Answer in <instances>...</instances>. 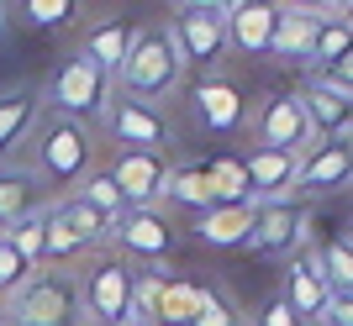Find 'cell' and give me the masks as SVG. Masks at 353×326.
<instances>
[{
	"instance_id": "1",
	"label": "cell",
	"mask_w": 353,
	"mask_h": 326,
	"mask_svg": "<svg viewBox=\"0 0 353 326\" xmlns=\"http://www.w3.org/2000/svg\"><path fill=\"white\" fill-rule=\"evenodd\" d=\"M6 326H85L79 316V274L74 268H37L11 300H0Z\"/></svg>"
},
{
	"instance_id": "2",
	"label": "cell",
	"mask_w": 353,
	"mask_h": 326,
	"mask_svg": "<svg viewBox=\"0 0 353 326\" xmlns=\"http://www.w3.org/2000/svg\"><path fill=\"white\" fill-rule=\"evenodd\" d=\"M95 169V137H90L85 121L53 116L37 127V153H32V179H43L53 190H74L79 179Z\"/></svg>"
},
{
	"instance_id": "3",
	"label": "cell",
	"mask_w": 353,
	"mask_h": 326,
	"mask_svg": "<svg viewBox=\"0 0 353 326\" xmlns=\"http://www.w3.org/2000/svg\"><path fill=\"white\" fill-rule=\"evenodd\" d=\"M179 79H185V58H179L169 27H163V32L143 27L137 47L127 53V63H121V74H117V95L153 105V100H163V95H174Z\"/></svg>"
},
{
	"instance_id": "4",
	"label": "cell",
	"mask_w": 353,
	"mask_h": 326,
	"mask_svg": "<svg viewBox=\"0 0 353 326\" xmlns=\"http://www.w3.org/2000/svg\"><path fill=\"white\" fill-rule=\"evenodd\" d=\"M137 274L121 252H101L79 268V316L85 326H117L132 316V295H137Z\"/></svg>"
},
{
	"instance_id": "5",
	"label": "cell",
	"mask_w": 353,
	"mask_h": 326,
	"mask_svg": "<svg viewBox=\"0 0 353 326\" xmlns=\"http://www.w3.org/2000/svg\"><path fill=\"white\" fill-rule=\"evenodd\" d=\"M117 95V79L95 69L90 58H69L59 74L48 79V105H53V116H69V121H105V105Z\"/></svg>"
},
{
	"instance_id": "6",
	"label": "cell",
	"mask_w": 353,
	"mask_h": 326,
	"mask_svg": "<svg viewBox=\"0 0 353 326\" xmlns=\"http://www.w3.org/2000/svg\"><path fill=\"white\" fill-rule=\"evenodd\" d=\"M111 242H117V252H121L132 268H153V263H163V258L174 252L179 232H174V221H169L163 210L143 206V210H121V216H117Z\"/></svg>"
},
{
	"instance_id": "7",
	"label": "cell",
	"mask_w": 353,
	"mask_h": 326,
	"mask_svg": "<svg viewBox=\"0 0 353 326\" xmlns=\"http://www.w3.org/2000/svg\"><path fill=\"white\" fill-rule=\"evenodd\" d=\"M105 174L117 179L121 206H127V210H143V206H159V200H163V184H169V158H163V153H153V148H121L117 163H111Z\"/></svg>"
},
{
	"instance_id": "8",
	"label": "cell",
	"mask_w": 353,
	"mask_h": 326,
	"mask_svg": "<svg viewBox=\"0 0 353 326\" xmlns=\"http://www.w3.org/2000/svg\"><path fill=\"white\" fill-rule=\"evenodd\" d=\"M259 148H280V153H311L316 148V127H311L301 95H269L259 111Z\"/></svg>"
},
{
	"instance_id": "9",
	"label": "cell",
	"mask_w": 353,
	"mask_h": 326,
	"mask_svg": "<svg viewBox=\"0 0 353 326\" xmlns=\"http://www.w3.org/2000/svg\"><path fill=\"white\" fill-rule=\"evenodd\" d=\"M105 127H111V137H117L121 148H153V153L169 148V127H163V116L153 111V105H143V100H127V95H111V105H105Z\"/></svg>"
},
{
	"instance_id": "10",
	"label": "cell",
	"mask_w": 353,
	"mask_h": 326,
	"mask_svg": "<svg viewBox=\"0 0 353 326\" xmlns=\"http://www.w3.org/2000/svg\"><path fill=\"white\" fill-rule=\"evenodd\" d=\"M306 237V216L290 206V200H264L253 210V232H248V248L253 252H295Z\"/></svg>"
},
{
	"instance_id": "11",
	"label": "cell",
	"mask_w": 353,
	"mask_h": 326,
	"mask_svg": "<svg viewBox=\"0 0 353 326\" xmlns=\"http://www.w3.org/2000/svg\"><path fill=\"white\" fill-rule=\"evenodd\" d=\"M169 37H174V47H179L185 63H211V58H221V47H227V16L190 11V6H185V11L174 16Z\"/></svg>"
},
{
	"instance_id": "12",
	"label": "cell",
	"mask_w": 353,
	"mask_h": 326,
	"mask_svg": "<svg viewBox=\"0 0 353 326\" xmlns=\"http://www.w3.org/2000/svg\"><path fill=\"white\" fill-rule=\"evenodd\" d=\"M295 169H301V158H295V153L253 148L248 158H243V174H248L253 206H264V200H285V190H295Z\"/></svg>"
},
{
	"instance_id": "13",
	"label": "cell",
	"mask_w": 353,
	"mask_h": 326,
	"mask_svg": "<svg viewBox=\"0 0 353 326\" xmlns=\"http://www.w3.org/2000/svg\"><path fill=\"white\" fill-rule=\"evenodd\" d=\"M353 179V142H316L311 153H301L295 184L301 190H343Z\"/></svg>"
},
{
	"instance_id": "14",
	"label": "cell",
	"mask_w": 353,
	"mask_h": 326,
	"mask_svg": "<svg viewBox=\"0 0 353 326\" xmlns=\"http://www.w3.org/2000/svg\"><path fill=\"white\" fill-rule=\"evenodd\" d=\"M280 300L290 305L295 316H306V321H316V316H322V305L332 300V290H327V279H322V268H316V258H311V252H301V258H290V263H285V290H280Z\"/></svg>"
},
{
	"instance_id": "15",
	"label": "cell",
	"mask_w": 353,
	"mask_h": 326,
	"mask_svg": "<svg viewBox=\"0 0 353 326\" xmlns=\"http://www.w3.org/2000/svg\"><path fill=\"white\" fill-rule=\"evenodd\" d=\"M137 37H143V27H132V21H101V27L85 32V47H79V58H90L95 69H105V74L117 79L121 63H127V53L137 47Z\"/></svg>"
},
{
	"instance_id": "16",
	"label": "cell",
	"mask_w": 353,
	"mask_h": 326,
	"mask_svg": "<svg viewBox=\"0 0 353 326\" xmlns=\"http://www.w3.org/2000/svg\"><path fill=\"white\" fill-rule=\"evenodd\" d=\"M274 21H280V11L269 0H237L232 11H227V43L243 47V53H269Z\"/></svg>"
},
{
	"instance_id": "17",
	"label": "cell",
	"mask_w": 353,
	"mask_h": 326,
	"mask_svg": "<svg viewBox=\"0 0 353 326\" xmlns=\"http://www.w3.org/2000/svg\"><path fill=\"white\" fill-rule=\"evenodd\" d=\"M253 210L259 206H211V210H201V216H195V242H206V248H237V242H248Z\"/></svg>"
},
{
	"instance_id": "18",
	"label": "cell",
	"mask_w": 353,
	"mask_h": 326,
	"mask_svg": "<svg viewBox=\"0 0 353 326\" xmlns=\"http://www.w3.org/2000/svg\"><path fill=\"white\" fill-rule=\"evenodd\" d=\"M195 116H201L206 132H232L237 121H243V95H237V85L206 79V85L195 89Z\"/></svg>"
},
{
	"instance_id": "19",
	"label": "cell",
	"mask_w": 353,
	"mask_h": 326,
	"mask_svg": "<svg viewBox=\"0 0 353 326\" xmlns=\"http://www.w3.org/2000/svg\"><path fill=\"white\" fill-rule=\"evenodd\" d=\"M301 105H306V116H311V127H316V137L327 132L332 142H338V137L353 132V105L343 100V95H332L327 85H316V79H311V89L301 95Z\"/></svg>"
},
{
	"instance_id": "20",
	"label": "cell",
	"mask_w": 353,
	"mask_h": 326,
	"mask_svg": "<svg viewBox=\"0 0 353 326\" xmlns=\"http://www.w3.org/2000/svg\"><path fill=\"white\" fill-rule=\"evenodd\" d=\"M195 305H201V284L190 279H159V295H153V326H190Z\"/></svg>"
},
{
	"instance_id": "21",
	"label": "cell",
	"mask_w": 353,
	"mask_h": 326,
	"mask_svg": "<svg viewBox=\"0 0 353 326\" xmlns=\"http://www.w3.org/2000/svg\"><path fill=\"white\" fill-rule=\"evenodd\" d=\"M316 21L322 16H306V11H280L274 21V37H269V53L274 58H311V37H316Z\"/></svg>"
},
{
	"instance_id": "22",
	"label": "cell",
	"mask_w": 353,
	"mask_h": 326,
	"mask_svg": "<svg viewBox=\"0 0 353 326\" xmlns=\"http://www.w3.org/2000/svg\"><path fill=\"white\" fill-rule=\"evenodd\" d=\"M37 127V95L32 89H6L0 95V158Z\"/></svg>"
},
{
	"instance_id": "23",
	"label": "cell",
	"mask_w": 353,
	"mask_h": 326,
	"mask_svg": "<svg viewBox=\"0 0 353 326\" xmlns=\"http://www.w3.org/2000/svg\"><path fill=\"white\" fill-rule=\"evenodd\" d=\"M32 184H37V179H32L27 169H16V163L0 169V232L37 210V190H32Z\"/></svg>"
},
{
	"instance_id": "24",
	"label": "cell",
	"mask_w": 353,
	"mask_h": 326,
	"mask_svg": "<svg viewBox=\"0 0 353 326\" xmlns=\"http://www.w3.org/2000/svg\"><path fill=\"white\" fill-rule=\"evenodd\" d=\"M163 200H174L185 210H211L216 206V195H211V174L206 169H169V184H163Z\"/></svg>"
},
{
	"instance_id": "25",
	"label": "cell",
	"mask_w": 353,
	"mask_h": 326,
	"mask_svg": "<svg viewBox=\"0 0 353 326\" xmlns=\"http://www.w3.org/2000/svg\"><path fill=\"white\" fill-rule=\"evenodd\" d=\"M311 258H316V268H322L332 295H353V242L348 237H327Z\"/></svg>"
},
{
	"instance_id": "26",
	"label": "cell",
	"mask_w": 353,
	"mask_h": 326,
	"mask_svg": "<svg viewBox=\"0 0 353 326\" xmlns=\"http://www.w3.org/2000/svg\"><path fill=\"white\" fill-rule=\"evenodd\" d=\"M59 210H63V221H69L74 232L85 237V248H90V252H95V248H105V242H111V232H117V221H111V216H101L95 206H85L79 195L59 200Z\"/></svg>"
},
{
	"instance_id": "27",
	"label": "cell",
	"mask_w": 353,
	"mask_h": 326,
	"mask_svg": "<svg viewBox=\"0 0 353 326\" xmlns=\"http://www.w3.org/2000/svg\"><path fill=\"white\" fill-rule=\"evenodd\" d=\"M348 53H353V21H343V16L316 21V37H311V63L332 69V63H343Z\"/></svg>"
},
{
	"instance_id": "28",
	"label": "cell",
	"mask_w": 353,
	"mask_h": 326,
	"mask_svg": "<svg viewBox=\"0 0 353 326\" xmlns=\"http://www.w3.org/2000/svg\"><path fill=\"white\" fill-rule=\"evenodd\" d=\"M206 174H211V195H216V206H253L243 158H216Z\"/></svg>"
},
{
	"instance_id": "29",
	"label": "cell",
	"mask_w": 353,
	"mask_h": 326,
	"mask_svg": "<svg viewBox=\"0 0 353 326\" xmlns=\"http://www.w3.org/2000/svg\"><path fill=\"white\" fill-rule=\"evenodd\" d=\"M74 195H79V200H85V206H95L101 210V216H111V221H117L121 210V190H117V179L105 174V169H90L85 179H79V184H74Z\"/></svg>"
},
{
	"instance_id": "30",
	"label": "cell",
	"mask_w": 353,
	"mask_h": 326,
	"mask_svg": "<svg viewBox=\"0 0 353 326\" xmlns=\"http://www.w3.org/2000/svg\"><path fill=\"white\" fill-rule=\"evenodd\" d=\"M6 237L16 242V252L27 258L32 268H43V242H48V210L37 206L32 216H21L16 226H6Z\"/></svg>"
},
{
	"instance_id": "31",
	"label": "cell",
	"mask_w": 353,
	"mask_h": 326,
	"mask_svg": "<svg viewBox=\"0 0 353 326\" xmlns=\"http://www.w3.org/2000/svg\"><path fill=\"white\" fill-rule=\"evenodd\" d=\"M79 16V0H21V21L37 32H59Z\"/></svg>"
},
{
	"instance_id": "32",
	"label": "cell",
	"mask_w": 353,
	"mask_h": 326,
	"mask_svg": "<svg viewBox=\"0 0 353 326\" xmlns=\"http://www.w3.org/2000/svg\"><path fill=\"white\" fill-rule=\"evenodd\" d=\"M190 326H243V316H237L232 295H227L221 284H201V305H195Z\"/></svg>"
},
{
	"instance_id": "33",
	"label": "cell",
	"mask_w": 353,
	"mask_h": 326,
	"mask_svg": "<svg viewBox=\"0 0 353 326\" xmlns=\"http://www.w3.org/2000/svg\"><path fill=\"white\" fill-rule=\"evenodd\" d=\"M32 274H37V268H32L27 258L16 252V242L6 237V232H0V300H11L16 290H21V284L32 279Z\"/></svg>"
},
{
	"instance_id": "34",
	"label": "cell",
	"mask_w": 353,
	"mask_h": 326,
	"mask_svg": "<svg viewBox=\"0 0 353 326\" xmlns=\"http://www.w3.org/2000/svg\"><path fill=\"white\" fill-rule=\"evenodd\" d=\"M253 326H311L306 316H295L290 305H285L280 295L274 300H264V305H259V316H253Z\"/></svg>"
},
{
	"instance_id": "35",
	"label": "cell",
	"mask_w": 353,
	"mask_h": 326,
	"mask_svg": "<svg viewBox=\"0 0 353 326\" xmlns=\"http://www.w3.org/2000/svg\"><path fill=\"white\" fill-rule=\"evenodd\" d=\"M316 85H327L332 95H343V100L353 105V53H348L343 63H332V69H322V74H316Z\"/></svg>"
},
{
	"instance_id": "36",
	"label": "cell",
	"mask_w": 353,
	"mask_h": 326,
	"mask_svg": "<svg viewBox=\"0 0 353 326\" xmlns=\"http://www.w3.org/2000/svg\"><path fill=\"white\" fill-rule=\"evenodd\" d=\"M316 326H353V295H332L316 316Z\"/></svg>"
},
{
	"instance_id": "37",
	"label": "cell",
	"mask_w": 353,
	"mask_h": 326,
	"mask_svg": "<svg viewBox=\"0 0 353 326\" xmlns=\"http://www.w3.org/2000/svg\"><path fill=\"white\" fill-rule=\"evenodd\" d=\"M185 6H190V11H211V16H227L237 6V0H185Z\"/></svg>"
},
{
	"instance_id": "38",
	"label": "cell",
	"mask_w": 353,
	"mask_h": 326,
	"mask_svg": "<svg viewBox=\"0 0 353 326\" xmlns=\"http://www.w3.org/2000/svg\"><path fill=\"white\" fill-rule=\"evenodd\" d=\"M332 0H290V11H306V16H322Z\"/></svg>"
},
{
	"instance_id": "39",
	"label": "cell",
	"mask_w": 353,
	"mask_h": 326,
	"mask_svg": "<svg viewBox=\"0 0 353 326\" xmlns=\"http://www.w3.org/2000/svg\"><path fill=\"white\" fill-rule=\"evenodd\" d=\"M332 6H338V11H343V21H348V16H353V0H332Z\"/></svg>"
},
{
	"instance_id": "40",
	"label": "cell",
	"mask_w": 353,
	"mask_h": 326,
	"mask_svg": "<svg viewBox=\"0 0 353 326\" xmlns=\"http://www.w3.org/2000/svg\"><path fill=\"white\" fill-rule=\"evenodd\" d=\"M117 326H148V321H137V316H127V321H117Z\"/></svg>"
},
{
	"instance_id": "41",
	"label": "cell",
	"mask_w": 353,
	"mask_h": 326,
	"mask_svg": "<svg viewBox=\"0 0 353 326\" xmlns=\"http://www.w3.org/2000/svg\"><path fill=\"white\" fill-rule=\"evenodd\" d=\"M0 16H6V6H0ZM0 37H6V21H0Z\"/></svg>"
},
{
	"instance_id": "42",
	"label": "cell",
	"mask_w": 353,
	"mask_h": 326,
	"mask_svg": "<svg viewBox=\"0 0 353 326\" xmlns=\"http://www.w3.org/2000/svg\"><path fill=\"white\" fill-rule=\"evenodd\" d=\"M0 326H6V316H0Z\"/></svg>"
}]
</instances>
